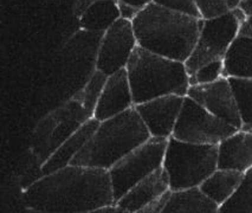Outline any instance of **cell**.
Listing matches in <instances>:
<instances>
[{
	"label": "cell",
	"instance_id": "5bb4252c",
	"mask_svg": "<svg viewBox=\"0 0 252 213\" xmlns=\"http://www.w3.org/2000/svg\"><path fill=\"white\" fill-rule=\"evenodd\" d=\"M218 168L245 173L252 168V133L239 129L218 145Z\"/></svg>",
	"mask_w": 252,
	"mask_h": 213
},
{
	"label": "cell",
	"instance_id": "9c48e42d",
	"mask_svg": "<svg viewBox=\"0 0 252 213\" xmlns=\"http://www.w3.org/2000/svg\"><path fill=\"white\" fill-rule=\"evenodd\" d=\"M137 46L133 22L120 18L104 32L99 44L95 69L107 76L127 68Z\"/></svg>",
	"mask_w": 252,
	"mask_h": 213
},
{
	"label": "cell",
	"instance_id": "f546056e",
	"mask_svg": "<svg viewBox=\"0 0 252 213\" xmlns=\"http://www.w3.org/2000/svg\"><path fill=\"white\" fill-rule=\"evenodd\" d=\"M94 213H125L122 209H120L119 206L115 204H111V205H105L103 207H99L96 210Z\"/></svg>",
	"mask_w": 252,
	"mask_h": 213
},
{
	"label": "cell",
	"instance_id": "52a82bcc",
	"mask_svg": "<svg viewBox=\"0 0 252 213\" xmlns=\"http://www.w3.org/2000/svg\"><path fill=\"white\" fill-rule=\"evenodd\" d=\"M167 144L168 139L151 136L109 169L115 201L134 185L162 167Z\"/></svg>",
	"mask_w": 252,
	"mask_h": 213
},
{
	"label": "cell",
	"instance_id": "9a60e30c",
	"mask_svg": "<svg viewBox=\"0 0 252 213\" xmlns=\"http://www.w3.org/2000/svg\"><path fill=\"white\" fill-rule=\"evenodd\" d=\"M98 124L99 121L95 118L88 120L86 123L82 124L65 141L62 142L57 150L43 162L42 167H40L43 176L54 173L58 169L69 166L72 159L78 154V152L89 141L93 134L97 129Z\"/></svg>",
	"mask_w": 252,
	"mask_h": 213
},
{
	"label": "cell",
	"instance_id": "e0dca14e",
	"mask_svg": "<svg viewBox=\"0 0 252 213\" xmlns=\"http://www.w3.org/2000/svg\"><path fill=\"white\" fill-rule=\"evenodd\" d=\"M217 213L219 206L201 191L200 187H189L172 191L163 213Z\"/></svg>",
	"mask_w": 252,
	"mask_h": 213
},
{
	"label": "cell",
	"instance_id": "7c38bea8",
	"mask_svg": "<svg viewBox=\"0 0 252 213\" xmlns=\"http://www.w3.org/2000/svg\"><path fill=\"white\" fill-rule=\"evenodd\" d=\"M135 107L127 69H121L108 76L104 88L99 96L94 118L99 122L120 115Z\"/></svg>",
	"mask_w": 252,
	"mask_h": 213
},
{
	"label": "cell",
	"instance_id": "7a4b0ae2",
	"mask_svg": "<svg viewBox=\"0 0 252 213\" xmlns=\"http://www.w3.org/2000/svg\"><path fill=\"white\" fill-rule=\"evenodd\" d=\"M204 19L175 12L151 2L133 20L137 45L185 63L194 50Z\"/></svg>",
	"mask_w": 252,
	"mask_h": 213
},
{
	"label": "cell",
	"instance_id": "8992f818",
	"mask_svg": "<svg viewBox=\"0 0 252 213\" xmlns=\"http://www.w3.org/2000/svg\"><path fill=\"white\" fill-rule=\"evenodd\" d=\"M245 18L246 14L237 8L217 18L204 19L194 50L185 62L189 76L206 64L224 60Z\"/></svg>",
	"mask_w": 252,
	"mask_h": 213
},
{
	"label": "cell",
	"instance_id": "f1b7e54d",
	"mask_svg": "<svg viewBox=\"0 0 252 213\" xmlns=\"http://www.w3.org/2000/svg\"><path fill=\"white\" fill-rule=\"evenodd\" d=\"M239 33L246 34V36L252 38V14L251 16H246L244 22H243L242 26H240Z\"/></svg>",
	"mask_w": 252,
	"mask_h": 213
},
{
	"label": "cell",
	"instance_id": "d6986e66",
	"mask_svg": "<svg viewBox=\"0 0 252 213\" xmlns=\"http://www.w3.org/2000/svg\"><path fill=\"white\" fill-rule=\"evenodd\" d=\"M120 18L121 14L117 0H98L90 5L77 19L83 30L105 32Z\"/></svg>",
	"mask_w": 252,
	"mask_h": 213
},
{
	"label": "cell",
	"instance_id": "44dd1931",
	"mask_svg": "<svg viewBox=\"0 0 252 213\" xmlns=\"http://www.w3.org/2000/svg\"><path fill=\"white\" fill-rule=\"evenodd\" d=\"M221 213H252V168L244 173L238 188L219 207Z\"/></svg>",
	"mask_w": 252,
	"mask_h": 213
},
{
	"label": "cell",
	"instance_id": "8fae6325",
	"mask_svg": "<svg viewBox=\"0 0 252 213\" xmlns=\"http://www.w3.org/2000/svg\"><path fill=\"white\" fill-rule=\"evenodd\" d=\"M184 101L185 96L166 95L136 104L135 109L152 136L169 139L174 132Z\"/></svg>",
	"mask_w": 252,
	"mask_h": 213
},
{
	"label": "cell",
	"instance_id": "d6a6232c",
	"mask_svg": "<svg viewBox=\"0 0 252 213\" xmlns=\"http://www.w3.org/2000/svg\"><path fill=\"white\" fill-rule=\"evenodd\" d=\"M248 132H251V133H252V125H251L250 128H249V129H248Z\"/></svg>",
	"mask_w": 252,
	"mask_h": 213
},
{
	"label": "cell",
	"instance_id": "6da1fadb",
	"mask_svg": "<svg viewBox=\"0 0 252 213\" xmlns=\"http://www.w3.org/2000/svg\"><path fill=\"white\" fill-rule=\"evenodd\" d=\"M25 206L34 212H95L115 204L109 171L69 165L43 176L23 194Z\"/></svg>",
	"mask_w": 252,
	"mask_h": 213
},
{
	"label": "cell",
	"instance_id": "30bf717a",
	"mask_svg": "<svg viewBox=\"0 0 252 213\" xmlns=\"http://www.w3.org/2000/svg\"><path fill=\"white\" fill-rule=\"evenodd\" d=\"M187 96L217 118L237 129H242V119L227 77H221L212 83L189 86Z\"/></svg>",
	"mask_w": 252,
	"mask_h": 213
},
{
	"label": "cell",
	"instance_id": "484cf974",
	"mask_svg": "<svg viewBox=\"0 0 252 213\" xmlns=\"http://www.w3.org/2000/svg\"><path fill=\"white\" fill-rule=\"evenodd\" d=\"M171 193H172V189L165 192L162 195L158 197L157 199L151 201L147 206L143 207L141 212H143V213H161V212H163V209H165L167 203H168L169 197H171Z\"/></svg>",
	"mask_w": 252,
	"mask_h": 213
},
{
	"label": "cell",
	"instance_id": "3957f363",
	"mask_svg": "<svg viewBox=\"0 0 252 213\" xmlns=\"http://www.w3.org/2000/svg\"><path fill=\"white\" fill-rule=\"evenodd\" d=\"M151 136L135 107L130 108L120 115L99 122L97 129L70 165L109 171Z\"/></svg>",
	"mask_w": 252,
	"mask_h": 213
},
{
	"label": "cell",
	"instance_id": "7402d4cb",
	"mask_svg": "<svg viewBox=\"0 0 252 213\" xmlns=\"http://www.w3.org/2000/svg\"><path fill=\"white\" fill-rule=\"evenodd\" d=\"M107 78V75L95 69V71L92 74V77L88 81L86 87L80 90L82 102H83V108L89 118H94V113H95L98 98L101 96L102 90L104 88Z\"/></svg>",
	"mask_w": 252,
	"mask_h": 213
},
{
	"label": "cell",
	"instance_id": "d4e9b609",
	"mask_svg": "<svg viewBox=\"0 0 252 213\" xmlns=\"http://www.w3.org/2000/svg\"><path fill=\"white\" fill-rule=\"evenodd\" d=\"M153 2L168 8V10L175 11V12L187 14V16L195 17V18H201L195 0H153Z\"/></svg>",
	"mask_w": 252,
	"mask_h": 213
},
{
	"label": "cell",
	"instance_id": "603a6c76",
	"mask_svg": "<svg viewBox=\"0 0 252 213\" xmlns=\"http://www.w3.org/2000/svg\"><path fill=\"white\" fill-rule=\"evenodd\" d=\"M203 19H212L224 16L240 6L242 0H195Z\"/></svg>",
	"mask_w": 252,
	"mask_h": 213
},
{
	"label": "cell",
	"instance_id": "ffe728a7",
	"mask_svg": "<svg viewBox=\"0 0 252 213\" xmlns=\"http://www.w3.org/2000/svg\"><path fill=\"white\" fill-rule=\"evenodd\" d=\"M228 82L242 119V129L248 130L252 125V78L228 77Z\"/></svg>",
	"mask_w": 252,
	"mask_h": 213
},
{
	"label": "cell",
	"instance_id": "4fadbf2b",
	"mask_svg": "<svg viewBox=\"0 0 252 213\" xmlns=\"http://www.w3.org/2000/svg\"><path fill=\"white\" fill-rule=\"evenodd\" d=\"M169 189L171 187L167 172L165 168L161 167L134 185L116 201V205L122 209L125 213L141 212L143 207Z\"/></svg>",
	"mask_w": 252,
	"mask_h": 213
},
{
	"label": "cell",
	"instance_id": "cb8c5ba5",
	"mask_svg": "<svg viewBox=\"0 0 252 213\" xmlns=\"http://www.w3.org/2000/svg\"><path fill=\"white\" fill-rule=\"evenodd\" d=\"M222 61H216V62L209 63L206 65L198 69L192 76H189V84H207L218 81L222 76Z\"/></svg>",
	"mask_w": 252,
	"mask_h": 213
},
{
	"label": "cell",
	"instance_id": "ba28073f",
	"mask_svg": "<svg viewBox=\"0 0 252 213\" xmlns=\"http://www.w3.org/2000/svg\"><path fill=\"white\" fill-rule=\"evenodd\" d=\"M237 130L239 129L217 118L191 97L185 96L183 109L172 136L192 144L219 145Z\"/></svg>",
	"mask_w": 252,
	"mask_h": 213
},
{
	"label": "cell",
	"instance_id": "1f68e13d",
	"mask_svg": "<svg viewBox=\"0 0 252 213\" xmlns=\"http://www.w3.org/2000/svg\"><path fill=\"white\" fill-rule=\"evenodd\" d=\"M239 8L246 14V16H251L252 14V0H242Z\"/></svg>",
	"mask_w": 252,
	"mask_h": 213
},
{
	"label": "cell",
	"instance_id": "4316f807",
	"mask_svg": "<svg viewBox=\"0 0 252 213\" xmlns=\"http://www.w3.org/2000/svg\"><path fill=\"white\" fill-rule=\"evenodd\" d=\"M117 4H119V10L120 14H121V18L130 20V22H133V20L136 18L137 14L140 13V11H141L140 8L133 6V5L126 4V2L119 1V0H117Z\"/></svg>",
	"mask_w": 252,
	"mask_h": 213
},
{
	"label": "cell",
	"instance_id": "83f0119b",
	"mask_svg": "<svg viewBox=\"0 0 252 213\" xmlns=\"http://www.w3.org/2000/svg\"><path fill=\"white\" fill-rule=\"evenodd\" d=\"M96 1L98 0H74V16L78 18L90 5Z\"/></svg>",
	"mask_w": 252,
	"mask_h": 213
},
{
	"label": "cell",
	"instance_id": "277c9868",
	"mask_svg": "<svg viewBox=\"0 0 252 213\" xmlns=\"http://www.w3.org/2000/svg\"><path fill=\"white\" fill-rule=\"evenodd\" d=\"M126 69L135 106L166 95L187 96L191 86L185 63L153 54L139 45Z\"/></svg>",
	"mask_w": 252,
	"mask_h": 213
},
{
	"label": "cell",
	"instance_id": "5b68a950",
	"mask_svg": "<svg viewBox=\"0 0 252 213\" xmlns=\"http://www.w3.org/2000/svg\"><path fill=\"white\" fill-rule=\"evenodd\" d=\"M163 168L172 191L198 187L218 168V145H200L168 139Z\"/></svg>",
	"mask_w": 252,
	"mask_h": 213
},
{
	"label": "cell",
	"instance_id": "2e32d148",
	"mask_svg": "<svg viewBox=\"0 0 252 213\" xmlns=\"http://www.w3.org/2000/svg\"><path fill=\"white\" fill-rule=\"evenodd\" d=\"M222 76L252 78V38L238 33L222 60Z\"/></svg>",
	"mask_w": 252,
	"mask_h": 213
},
{
	"label": "cell",
	"instance_id": "4dcf8cb0",
	"mask_svg": "<svg viewBox=\"0 0 252 213\" xmlns=\"http://www.w3.org/2000/svg\"><path fill=\"white\" fill-rule=\"evenodd\" d=\"M119 1H122V2H126V4H129V5H133V6H135L137 8H140V10H142V8H145L147 5L151 4V2H153V0H119Z\"/></svg>",
	"mask_w": 252,
	"mask_h": 213
},
{
	"label": "cell",
	"instance_id": "ac0fdd59",
	"mask_svg": "<svg viewBox=\"0 0 252 213\" xmlns=\"http://www.w3.org/2000/svg\"><path fill=\"white\" fill-rule=\"evenodd\" d=\"M244 173L233 169L217 168L199 187L220 207L238 188Z\"/></svg>",
	"mask_w": 252,
	"mask_h": 213
}]
</instances>
